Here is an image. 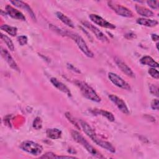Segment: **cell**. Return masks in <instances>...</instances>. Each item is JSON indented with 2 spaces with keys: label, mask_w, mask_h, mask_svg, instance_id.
I'll list each match as a JSON object with an SVG mask.
<instances>
[{
  "label": "cell",
  "mask_w": 159,
  "mask_h": 159,
  "mask_svg": "<svg viewBox=\"0 0 159 159\" xmlns=\"http://www.w3.org/2000/svg\"><path fill=\"white\" fill-rule=\"evenodd\" d=\"M89 138L91 139V140L98 145L100 146L101 147L107 150V151L111 152V153H115L116 152V149L115 147L109 142L103 140L102 139H99V137H98V136L96 135V134L94 132L93 133L90 137Z\"/></svg>",
  "instance_id": "9"
},
{
  "label": "cell",
  "mask_w": 159,
  "mask_h": 159,
  "mask_svg": "<svg viewBox=\"0 0 159 159\" xmlns=\"http://www.w3.org/2000/svg\"><path fill=\"white\" fill-rule=\"evenodd\" d=\"M63 35L68 36V37H70V38H71L75 42V43H76L78 48L80 49V50L86 56H87L88 57H89V58H92L94 57L93 53L88 48L85 41L80 35H79L78 34H77L75 32H71V31H69L67 30H63Z\"/></svg>",
  "instance_id": "1"
},
{
  "label": "cell",
  "mask_w": 159,
  "mask_h": 159,
  "mask_svg": "<svg viewBox=\"0 0 159 159\" xmlns=\"http://www.w3.org/2000/svg\"><path fill=\"white\" fill-rule=\"evenodd\" d=\"M50 81L53 84V85L55 87H56L58 90H60L61 92L66 94L68 96H71V92H70V89H68V88L66 85H65L63 83L60 81L58 79H57L56 78L52 77L50 79Z\"/></svg>",
  "instance_id": "14"
},
{
  "label": "cell",
  "mask_w": 159,
  "mask_h": 159,
  "mask_svg": "<svg viewBox=\"0 0 159 159\" xmlns=\"http://www.w3.org/2000/svg\"><path fill=\"white\" fill-rule=\"evenodd\" d=\"M151 107L153 110H158L159 107V101L157 99H153L151 102Z\"/></svg>",
  "instance_id": "31"
},
{
  "label": "cell",
  "mask_w": 159,
  "mask_h": 159,
  "mask_svg": "<svg viewBox=\"0 0 159 159\" xmlns=\"http://www.w3.org/2000/svg\"><path fill=\"white\" fill-rule=\"evenodd\" d=\"M135 10L139 15H140L142 16H143V17H152L154 15L153 12L151 10H150L149 9H148L145 7H143V6L136 5L135 6Z\"/></svg>",
  "instance_id": "16"
},
{
  "label": "cell",
  "mask_w": 159,
  "mask_h": 159,
  "mask_svg": "<svg viewBox=\"0 0 159 159\" xmlns=\"http://www.w3.org/2000/svg\"><path fill=\"white\" fill-rule=\"evenodd\" d=\"M75 84L79 88L82 94L86 98L96 102H99L101 101V98L86 83L81 81H76Z\"/></svg>",
  "instance_id": "3"
},
{
  "label": "cell",
  "mask_w": 159,
  "mask_h": 159,
  "mask_svg": "<svg viewBox=\"0 0 159 159\" xmlns=\"http://www.w3.org/2000/svg\"><path fill=\"white\" fill-rule=\"evenodd\" d=\"M71 134L73 139L76 142L81 144L83 147H84L91 155L98 158H104V157L95 148L90 145L89 142L84 138V137L81 135L76 130H72Z\"/></svg>",
  "instance_id": "2"
},
{
  "label": "cell",
  "mask_w": 159,
  "mask_h": 159,
  "mask_svg": "<svg viewBox=\"0 0 159 159\" xmlns=\"http://www.w3.org/2000/svg\"><path fill=\"white\" fill-rule=\"evenodd\" d=\"M94 113L97 114H100L104 117H105L107 120H109L111 122H113L115 120V117L114 116V115L107 111H104V110H102V109H97L94 111Z\"/></svg>",
  "instance_id": "21"
},
{
  "label": "cell",
  "mask_w": 159,
  "mask_h": 159,
  "mask_svg": "<svg viewBox=\"0 0 159 159\" xmlns=\"http://www.w3.org/2000/svg\"><path fill=\"white\" fill-rule=\"evenodd\" d=\"M114 61H115L117 66L127 76H128L129 77H131V78H134L135 76L134 73L131 70V68L125 63H124L122 60H121L120 59H119L117 57H116L114 58Z\"/></svg>",
  "instance_id": "12"
},
{
  "label": "cell",
  "mask_w": 159,
  "mask_h": 159,
  "mask_svg": "<svg viewBox=\"0 0 159 159\" xmlns=\"http://www.w3.org/2000/svg\"><path fill=\"white\" fill-rule=\"evenodd\" d=\"M67 67H68V68H69L70 70H72L73 71H75L76 73H80V71L78 68L75 67L73 65H72L71 64H68L67 65Z\"/></svg>",
  "instance_id": "32"
},
{
  "label": "cell",
  "mask_w": 159,
  "mask_h": 159,
  "mask_svg": "<svg viewBox=\"0 0 159 159\" xmlns=\"http://www.w3.org/2000/svg\"><path fill=\"white\" fill-rule=\"evenodd\" d=\"M89 17L93 22H94V24L102 27L110 29H114L116 28V25L110 23L109 22L107 21L106 20H105L104 19H103L102 17H101V16L97 14H89Z\"/></svg>",
  "instance_id": "8"
},
{
  "label": "cell",
  "mask_w": 159,
  "mask_h": 159,
  "mask_svg": "<svg viewBox=\"0 0 159 159\" xmlns=\"http://www.w3.org/2000/svg\"><path fill=\"white\" fill-rule=\"evenodd\" d=\"M1 53L2 58L6 60V61L8 63V65H9V66L11 68H12L14 70H16L18 72L20 71L19 67L18 66L17 63L15 61V60H14L12 57L11 55V54L7 50L1 47Z\"/></svg>",
  "instance_id": "11"
},
{
  "label": "cell",
  "mask_w": 159,
  "mask_h": 159,
  "mask_svg": "<svg viewBox=\"0 0 159 159\" xmlns=\"http://www.w3.org/2000/svg\"><path fill=\"white\" fill-rule=\"evenodd\" d=\"M1 40L6 44V45L7 46V47L9 48V49L11 51H14V45L13 44L12 41L11 40V39L7 36L6 35H4L3 34H1Z\"/></svg>",
  "instance_id": "23"
},
{
  "label": "cell",
  "mask_w": 159,
  "mask_h": 159,
  "mask_svg": "<svg viewBox=\"0 0 159 159\" xmlns=\"http://www.w3.org/2000/svg\"><path fill=\"white\" fill-rule=\"evenodd\" d=\"M56 16L63 23H64L66 25H68L71 28L75 27V25H74L73 22H72V20L69 17H68L66 16H65L64 14H63L62 12H57Z\"/></svg>",
  "instance_id": "20"
},
{
  "label": "cell",
  "mask_w": 159,
  "mask_h": 159,
  "mask_svg": "<svg viewBox=\"0 0 159 159\" xmlns=\"http://www.w3.org/2000/svg\"><path fill=\"white\" fill-rule=\"evenodd\" d=\"M147 3L152 9H157L158 8V1H147Z\"/></svg>",
  "instance_id": "27"
},
{
  "label": "cell",
  "mask_w": 159,
  "mask_h": 159,
  "mask_svg": "<svg viewBox=\"0 0 159 159\" xmlns=\"http://www.w3.org/2000/svg\"><path fill=\"white\" fill-rule=\"evenodd\" d=\"M46 134L48 137L52 139H58L61 137L62 132L60 130L56 128L47 129Z\"/></svg>",
  "instance_id": "19"
},
{
  "label": "cell",
  "mask_w": 159,
  "mask_h": 159,
  "mask_svg": "<svg viewBox=\"0 0 159 159\" xmlns=\"http://www.w3.org/2000/svg\"><path fill=\"white\" fill-rule=\"evenodd\" d=\"M82 24H83L84 26H85L86 28L90 30L94 34V35L98 40L104 43H109V40L107 38V37L102 32H101L98 27L86 21L82 22Z\"/></svg>",
  "instance_id": "7"
},
{
  "label": "cell",
  "mask_w": 159,
  "mask_h": 159,
  "mask_svg": "<svg viewBox=\"0 0 159 159\" xmlns=\"http://www.w3.org/2000/svg\"><path fill=\"white\" fill-rule=\"evenodd\" d=\"M1 29L3 31H5L7 32L8 34H9L11 36H16L17 35V29L15 27L10 26L9 25H2L1 26Z\"/></svg>",
  "instance_id": "22"
},
{
  "label": "cell",
  "mask_w": 159,
  "mask_h": 159,
  "mask_svg": "<svg viewBox=\"0 0 159 159\" xmlns=\"http://www.w3.org/2000/svg\"><path fill=\"white\" fill-rule=\"evenodd\" d=\"M125 37L127 39H135L136 37V35L135 34H133V33H128V34H126L125 35Z\"/></svg>",
  "instance_id": "33"
},
{
  "label": "cell",
  "mask_w": 159,
  "mask_h": 159,
  "mask_svg": "<svg viewBox=\"0 0 159 159\" xmlns=\"http://www.w3.org/2000/svg\"><path fill=\"white\" fill-rule=\"evenodd\" d=\"M158 87L157 86L154 85V84H152L150 86V93L152 94H153V95H155V96H156L157 97L158 96Z\"/></svg>",
  "instance_id": "29"
},
{
  "label": "cell",
  "mask_w": 159,
  "mask_h": 159,
  "mask_svg": "<svg viewBox=\"0 0 159 159\" xmlns=\"http://www.w3.org/2000/svg\"><path fill=\"white\" fill-rule=\"evenodd\" d=\"M17 40L18 43L22 46L26 45L27 43V40H28L27 37L25 35H20V36H19V37H17Z\"/></svg>",
  "instance_id": "26"
},
{
  "label": "cell",
  "mask_w": 159,
  "mask_h": 159,
  "mask_svg": "<svg viewBox=\"0 0 159 159\" xmlns=\"http://www.w3.org/2000/svg\"><path fill=\"white\" fill-rule=\"evenodd\" d=\"M148 74L153 78L158 80L159 78V72L155 68H150L148 71Z\"/></svg>",
  "instance_id": "25"
},
{
  "label": "cell",
  "mask_w": 159,
  "mask_h": 159,
  "mask_svg": "<svg viewBox=\"0 0 159 159\" xmlns=\"http://www.w3.org/2000/svg\"><path fill=\"white\" fill-rule=\"evenodd\" d=\"M58 155H56L52 152H47L44 155L40 157V158H58Z\"/></svg>",
  "instance_id": "30"
},
{
  "label": "cell",
  "mask_w": 159,
  "mask_h": 159,
  "mask_svg": "<svg viewBox=\"0 0 159 159\" xmlns=\"http://www.w3.org/2000/svg\"><path fill=\"white\" fill-rule=\"evenodd\" d=\"M137 23L143 26L146 27H155L158 25V22L156 20H152L146 18H139L137 19Z\"/></svg>",
  "instance_id": "17"
},
{
  "label": "cell",
  "mask_w": 159,
  "mask_h": 159,
  "mask_svg": "<svg viewBox=\"0 0 159 159\" xmlns=\"http://www.w3.org/2000/svg\"><path fill=\"white\" fill-rule=\"evenodd\" d=\"M33 127L36 130H39L42 127V119L40 117H37L34 119L33 124H32Z\"/></svg>",
  "instance_id": "24"
},
{
  "label": "cell",
  "mask_w": 159,
  "mask_h": 159,
  "mask_svg": "<svg viewBox=\"0 0 159 159\" xmlns=\"http://www.w3.org/2000/svg\"><path fill=\"white\" fill-rule=\"evenodd\" d=\"M65 116H66V117H67V119L74 125H75L76 127H78V128H79V126H78V124H77V122L75 121V119L73 118V117L71 115V114L70 113H69V112H66L65 113Z\"/></svg>",
  "instance_id": "28"
},
{
  "label": "cell",
  "mask_w": 159,
  "mask_h": 159,
  "mask_svg": "<svg viewBox=\"0 0 159 159\" xmlns=\"http://www.w3.org/2000/svg\"><path fill=\"white\" fill-rule=\"evenodd\" d=\"M6 11L9 16L15 19L20 20H25V17L24 15L19 10L15 9L12 6L10 5H7L6 6Z\"/></svg>",
  "instance_id": "13"
},
{
  "label": "cell",
  "mask_w": 159,
  "mask_h": 159,
  "mask_svg": "<svg viewBox=\"0 0 159 159\" xmlns=\"http://www.w3.org/2000/svg\"><path fill=\"white\" fill-rule=\"evenodd\" d=\"M108 6L118 15L125 17H133L132 12L128 8L117 4L113 1H109L107 2Z\"/></svg>",
  "instance_id": "5"
},
{
  "label": "cell",
  "mask_w": 159,
  "mask_h": 159,
  "mask_svg": "<svg viewBox=\"0 0 159 159\" xmlns=\"http://www.w3.org/2000/svg\"><path fill=\"white\" fill-rule=\"evenodd\" d=\"M140 63L142 65L150 66L152 68H158V63L155 61L150 56H144L140 60Z\"/></svg>",
  "instance_id": "18"
},
{
  "label": "cell",
  "mask_w": 159,
  "mask_h": 159,
  "mask_svg": "<svg viewBox=\"0 0 159 159\" xmlns=\"http://www.w3.org/2000/svg\"><path fill=\"white\" fill-rule=\"evenodd\" d=\"M20 148L23 151L35 156L39 155L43 151V147L41 145L30 140L22 142L20 145Z\"/></svg>",
  "instance_id": "4"
},
{
  "label": "cell",
  "mask_w": 159,
  "mask_h": 159,
  "mask_svg": "<svg viewBox=\"0 0 159 159\" xmlns=\"http://www.w3.org/2000/svg\"><path fill=\"white\" fill-rule=\"evenodd\" d=\"M151 37L153 41H157L158 40V35L157 34H152Z\"/></svg>",
  "instance_id": "34"
},
{
  "label": "cell",
  "mask_w": 159,
  "mask_h": 159,
  "mask_svg": "<svg viewBox=\"0 0 159 159\" xmlns=\"http://www.w3.org/2000/svg\"><path fill=\"white\" fill-rule=\"evenodd\" d=\"M108 78L109 80L116 86L124 89L130 90L131 88L129 83L124 81V80H123L118 75L112 72H109L108 73Z\"/></svg>",
  "instance_id": "6"
},
{
  "label": "cell",
  "mask_w": 159,
  "mask_h": 159,
  "mask_svg": "<svg viewBox=\"0 0 159 159\" xmlns=\"http://www.w3.org/2000/svg\"><path fill=\"white\" fill-rule=\"evenodd\" d=\"M11 2L16 7H18L19 8L23 9L24 10H25L30 16V17L34 19V20H36V17L35 16L34 12H33V11L32 10V9L30 8V7L25 2L21 1H11Z\"/></svg>",
  "instance_id": "15"
},
{
  "label": "cell",
  "mask_w": 159,
  "mask_h": 159,
  "mask_svg": "<svg viewBox=\"0 0 159 159\" xmlns=\"http://www.w3.org/2000/svg\"><path fill=\"white\" fill-rule=\"evenodd\" d=\"M109 98L110 100L116 104V106L117 107V108L124 114L126 115H129L130 114L129 110L125 104V102L120 98L118 96L114 95V94H110L109 95Z\"/></svg>",
  "instance_id": "10"
}]
</instances>
